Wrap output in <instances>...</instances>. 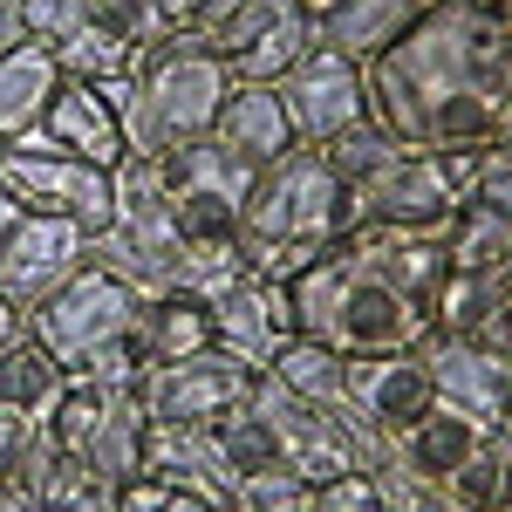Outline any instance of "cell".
<instances>
[{
	"mask_svg": "<svg viewBox=\"0 0 512 512\" xmlns=\"http://www.w3.org/2000/svg\"><path fill=\"white\" fill-rule=\"evenodd\" d=\"M369 117L403 151L499 144L512 117V21L492 7L437 0L431 14L362 62Z\"/></svg>",
	"mask_w": 512,
	"mask_h": 512,
	"instance_id": "6da1fadb",
	"label": "cell"
},
{
	"mask_svg": "<svg viewBox=\"0 0 512 512\" xmlns=\"http://www.w3.org/2000/svg\"><path fill=\"white\" fill-rule=\"evenodd\" d=\"M96 89L117 110L130 158H164L192 137H212V123H219V110H226V96L239 82L198 35H164L123 76L96 82Z\"/></svg>",
	"mask_w": 512,
	"mask_h": 512,
	"instance_id": "7a4b0ae2",
	"label": "cell"
},
{
	"mask_svg": "<svg viewBox=\"0 0 512 512\" xmlns=\"http://www.w3.org/2000/svg\"><path fill=\"white\" fill-rule=\"evenodd\" d=\"M287 287H294L301 335H315L342 355H403V349H424V335H431V315L410 294H396L349 246H328L315 267L301 280H287Z\"/></svg>",
	"mask_w": 512,
	"mask_h": 512,
	"instance_id": "3957f363",
	"label": "cell"
},
{
	"mask_svg": "<svg viewBox=\"0 0 512 512\" xmlns=\"http://www.w3.org/2000/svg\"><path fill=\"white\" fill-rule=\"evenodd\" d=\"M362 219H369L362 212V192L328 171V158H321L315 144H301V151H287L280 164H267L253 198L239 205V246H246V267L260 253H280V246H315V253H328Z\"/></svg>",
	"mask_w": 512,
	"mask_h": 512,
	"instance_id": "277c9868",
	"label": "cell"
},
{
	"mask_svg": "<svg viewBox=\"0 0 512 512\" xmlns=\"http://www.w3.org/2000/svg\"><path fill=\"white\" fill-rule=\"evenodd\" d=\"M246 403H253V417L274 431L287 465L308 478V485H328V478H349V472H383V458H390V444L369 431V424H355L349 410H321L308 396L280 390L267 369L253 376Z\"/></svg>",
	"mask_w": 512,
	"mask_h": 512,
	"instance_id": "5b68a950",
	"label": "cell"
},
{
	"mask_svg": "<svg viewBox=\"0 0 512 512\" xmlns=\"http://www.w3.org/2000/svg\"><path fill=\"white\" fill-rule=\"evenodd\" d=\"M137 321H144V294H137L130 280H117L110 267H96V260H89L69 287H55L35 315H28V335H35L41 349L76 376L89 355L110 349V342H123Z\"/></svg>",
	"mask_w": 512,
	"mask_h": 512,
	"instance_id": "8992f818",
	"label": "cell"
},
{
	"mask_svg": "<svg viewBox=\"0 0 512 512\" xmlns=\"http://www.w3.org/2000/svg\"><path fill=\"white\" fill-rule=\"evenodd\" d=\"M0 185L14 192L21 212H55V219H76L82 233H103L117 219V171L89 158H69L41 137H14L0 151Z\"/></svg>",
	"mask_w": 512,
	"mask_h": 512,
	"instance_id": "52a82bcc",
	"label": "cell"
},
{
	"mask_svg": "<svg viewBox=\"0 0 512 512\" xmlns=\"http://www.w3.org/2000/svg\"><path fill=\"white\" fill-rule=\"evenodd\" d=\"M478 158H485V144L403 151L383 178L362 185V212H369L376 226H417V233H424V226H444V219L465 205V192H472Z\"/></svg>",
	"mask_w": 512,
	"mask_h": 512,
	"instance_id": "ba28073f",
	"label": "cell"
},
{
	"mask_svg": "<svg viewBox=\"0 0 512 512\" xmlns=\"http://www.w3.org/2000/svg\"><path fill=\"white\" fill-rule=\"evenodd\" d=\"M89 267V233L76 219H55V212H21L7 239H0V301H14L21 315H35L55 287Z\"/></svg>",
	"mask_w": 512,
	"mask_h": 512,
	"instance_id": "9c48e42d",
	"label": "cell"
},
{
	"mask_svg": "<svg viewBox=\"0 0 512 512\" xmlns=\"http://www.w3.org/2000/svg\"><path fill=\"white\" fill-rule=\"evenodd\" d=\"M253 376H260V369H246L239 355H226L219 342H212V349L185 355V362H158V369H144L137 403H144L151 424H212L219 410L246 403Z\"/></svg>",
	"mask_w": 512,
	"mask_h": 512,
	"instance_id": "30bf717a",
	"label": "cell"
},
{
	"mask_svg": "<svg viewBox=\"0 0 512 512\" xmlns=\"http://www.w3.org/2000/svg\"><path fill=\"white\" fill-rule=\"evenodd\" d=\"M424 369H431L437 403L465 410L478 424H506L512 410V349L499 342H472V335H424Z\"/></svg>",
	"mask_w": 512,
	"mask_h": 512,
	"instance_id": "8fae6325",
	"label": "cell"
},
{
	"mask_svg": "<svg viewBox=\"0 0 512 512\" xmlns=\"http://www.w3.org/2000/svg\"><path fill=\"white\" fill-rule=\"evenodd\" d=\"M280 103H287L301 144H328L335 130H349L355 117H369L362 62L335 55V48H308V55L287 69V82H280Z\"/></svg>",
	"mask_w": 512,
	"mask_h": 512,
	"instance_id": "7c38bea8",
	"label": "cell"
},
{
	"mask_svg": "<svg viewBox=\"0 0 512 512\" xmlns=\"http://www.w3.org/2000/svg\"><path fill=\"white\" fill-rule=\"evenodd\" d=\"M212 308V342L226 355H239L246 369H267L294 335H301V315H294V287H280V280H260L246 274L239 287H226L219 301H205Z\"/></svg>",
	"mask_w": 512,
	"mask_h": 512,
	"instance_id": "4fadbf2b",
	"label": "cell"
},
{
	"mask_svg": "<svg viewBox=\"0 0 512 512\" xmlns=\"http://www.w3.org/2000/svg\"><path fill=\"white\" fill-rule=\"evenodd\" d=\"M355 424H369V431L390 444L396 431H410L424 410L437 403L431 390V369H424V355L403 349V355H349V390H342Z\"/></svg>",
	"mask_w": 512,
	"mask_h": 512,
	"instance_id": "5bb4252c",
	"label": "cell"
},
{
	"mask_svg": "<svg viewBox=\"0 0 512 512\" xmlns=\"http://www.w3.org/2000/svg\"><path fill=\"white\" fill-rule=\"evenodd\" d=\"M315 28V48H335L349 62H369L383 55L390 41H403L437 0H294Z\"/></svg>",
	"mask_w": 512,
	"mask_h": 512,
	"instance_id": "9a60e30c",
	"label": "cell"
},
{
	"mask_svg": "<svg viewBox=\"0 0 512 512\" xmlns=\"http://www.w3.org/2000/svg\"><path fill=\"white\" fill-rule=\"evenodd\" d=\"M35 137L55 144V151H69V158L103 164V171H117V164L130 158V137H123L117 110L103 103L96 82H82V76H62V89H55V103H48V117H41Z\"/></svg>",
	"mask_w": 512,
	"mask_h": 512,
	"instance_id": "2e32d148",
	"label": "cell"
},
{
	"mask_svg": "<svg viewBox=\"0 0 512 512\" xmlns=\"http://www.w3.org/2000/svg\"><path fill=\"white\" fill-rule=\"evenodd\" d=\"M485 437H492V424H478V417L451 410V403H431V410H424L410 431L390 437L383 472H403V478H424V485H444V478L458 472V465L472 458Z\"/></svg>",
	"mask_w": 512,
	"mask_h": 512,
	"instance_id": "e0dca14e",
	"label": "cell"
},
{
	"mask_svg": "<svg viewBox=\"0 0 512 512\" xmlns=\"http://www.w3.org/2000/svg\"><path fill=\"white\" fill-rule=\"evenodd\" d=\"M164 185L178 198H212V205H246L253 185H260V164L239 158L233 144H219V137H192V144H178V151H164Z\"/></svg>",
	"mask_w": 512,
	"mask_h": 512,
	"instance_id": "ac0fdd59",
	"label": "cell"
},
{
	"mask_svg": "<svg viewBox=\"0 0 512 512\" xmlns=\"http://www.w3.org/2000/svg\"><path fill=\"white\" fill-rule=\"evenodd\" d=\"M82 472H89V485H103V492H117V485L151 472V417H144L137 390H117L103 403V424H96L89 451H82Z\"/></svg>",
	"mask_w": 512,
	"mask_h": 512,
	"instance_id": "d6986e66",
	"label": "cell"
},
{
	"mask_svg": "<svg viewBox=\"0 0 512 512\" xmlns=\"http://www.w3.org/2000/svg\"><path fill=\"white\" fill-rule=\"evenodd\" d=\"M212 137H219V144H233L239 158H253L260 171L280 164L287 151H301V137H294V117H287L280 89H253V82H239L233 96H226V110H219V123H212Z\"/></svg>",
	"mask_w": 512,
	"mask_h": 512,
	"instance_id": "ffe728a7",
	"label": "cell"
},
{
	"mask_svg": "<svg viewBox=\"0 0 512 512\" xmlns=\"http://www.w3.org/2000/svg\"><path fill=\"white\" fill-rule=\"evenodd\" d=\"M506 328H512V274H458L451 267L431 308V335H472V342L506 349Z\"/></svg>",
	"mask_w": 512,
	"mask_h": 512,
	"instance_id": "44dd1931",
	"label": "cell"
},
{
	"mask_svg": "<svg viewBox=\"0 0 512 512\" xmlns=\"http://www.w3.org/2000/svg\"><path fill=\"white\" fill-rule=\"evenodd\" d=\"M55 89H62V69H55V55L41 41H21L14 55H0V144L35 137Z\"/></svg>",
	"mask_w": 512,
	"mask_h": 512,
	"instance_id": "7402d4cb",
	"label": "cell"
},
{
	"mask_svg": "<svg viewBox=\"0 0 512 512\" xmlns=\"http://www.w3.org/2000/svg\"><path fill=\"white\" fill-rule=\"evenodd\" d=\"M82 485H89V472L35 424V437L21 444V458L0 472V499H14V506H28V512H48V506H62L69 492H82Z\"/></svg>",
	"mask_w": 512,
	"mask_h": 512,
	"instance_id": "603a6c76",
	"label": "cell"
},
{
	"mask_svg": "<svg viewBox=\"0 0 512 512\" xmlns=\"http://www.w3.org/2000/svg\"><path fill=\"white\" fill-rule=\"evenodd\" d=\"M308 48H315V28H308V14H301L294 0H280L274 21H267V28H260L253 41H246L233 62H226V69H233V82H253V89H280V82H287V69H294V62H301Z\"/></svg>",
	"mask_w": 512,
	"mask_h": 512,
	"instance_id": "cb8c5ba5",
	"label": "cell"
},
{
	"mask_svg": "<svg viewBox=\"0 0 512 512\" xmlns=\"http://www.w3.org/2000/svg\"><path fill=\"white\" fill-rule=\"evenodd\" d=\"M267 376H274L280 390L321 403V410H349V403H342V390H349V355L315 342V335H294V342L267 362Z\"/></svg>",
	"mask_w": 512,
	"mask_h": 512,
	"instance_id": "d4e9b609",
	"label": "cell"
},
{
	"mask_svg": "<svg viewBox=\"0 0 512 512\" xmlns=\"http://www.w3.org/2000/svg\"><path fill=\"white\" fill-rule=\"evenodd\" d=\"M69 390V369L55 362V355L41 349L35 335L28 342H14V349H0V403L7 410H21V417H48L55 410V396Z\"/></svg>",
	"mask_w": 512,
	"mask_h": 512,
	"instance_id": "484cf974",
	"label": "cell"
},
{
	"mask_svg": "<svg viewBox=\"0 0 512 512\" xmlns=\"http://www.w3.org/2000/svg\"><path fill=\"white\" fill-rule=\"evenodd\" d=\"M137 328H144L151 369L212 349V308H205L198 294H158V301H144V321H137Z\"/></svg>",
	"mask_w": 512,
	"mask_h": 512,
	"instance_id": "4316f807",
	"label": "cell"
},
{
	"mask_svg": "<svg viewBox=\"0 0 512 512\" xmlns=\"http://www.w3.org/2000/svg\"><path fill=\"white\" fill-rule=\"evenodd\" d=\"M444 492L465 512H512V437L492 431L458 472L444 478Z\"/></svg>",
	"mask_w": 512,
	"mask_h": 512,
	"instance_id": "83f0119b",
	"label": "cell"
},
{
	"mask_svg": "<svg viewBox=\"0 0 512 512\" xmlns=\"http://www.w3.org/2000/svg\"><path fill=\"white\" fill-rule=\"evenodd\" d=\"M321 158H328V171L342 178V185H369V178H383L396 158H403V144L390 137V123H376V117H355L349 130H335L328 144H315Z\"/></svg>",
	"mask_w": 512,
	"mask_h": 512,
	"instance_id": "f1b7e54d",
	"label": "cell"
},
{
	"mask_svg": "<svg viewBox=\"0 0 512 512\" xmlns=\"http://www.w3.org/2000/svg\"><path fill=\"white\" fill-rule=\"evenodd\" d=\"M103 403H110L103 390H89V383H76V376H69V390L55 396V410L41 417V431H48V437H55V444H62V451L82 465L89 437H96V424H103Z\"/></svg>",
	"mask_w": 512,
	"mask_h": 512,
	"instance_id": "f546056e",
	"label": "cell"
},
{
	"mask_svg": "<svg viewBox=\"0 0 512 512\" xmlns=\"http://www.w3.org/2000/svg\"><path fill=\"white\" fill-rule=\"evenodd\" d=\"M465 205H472V212H492V219H512V144H506V137H499V144H485Z\"/></svg>",
	"mask_w": 512,
	"mask_h": 512,
	"instance_id": "4dcf8cb0",
	"label": "cell"
},
{
	"mask_svg": "<svg viewBox=\"0 0 512 512\" xmlns=\"http://www.w3.org/2000/svg\"><path fill=\"white\" fill-rule=\"evenodd\" d=\"M376 492L390 512H465L444 485H424V478H403V472H376Z\"/></svg>",
	"mask_w": 512,
	"mask_h": 512,
	"instance_id": "1f68e13d",
	"label": "cell"
},
{
	"mask_svg": "<svg viewBox=\"0 0 512 512\" xmlns=\"http://www.w3.org/2000/svg\"><path fill=\"white\" fill-rule=\"evenodd\" d=\"M308 512H383L376 472H349V478H328V485H315Z\"/></svg>",
	"mask_w": 512,
	"mask_h": 512,
	"instance_id": "d6a6232c",
	"label": "cell"
},
{
	"mask_svg": "<svg viewBox=\"0 0 512 512\" xmlns=\"http://www.w3.org/2000/svg\"><path fill=\"white\" fill-rule=\"evenodd\" d=\"M28 437H35V417H21V410H7V403H0V472L21 458V444H28Z\"/></svg>",
	"mask_w": 512,
	"mask_h": 512,
	"instance_id": "836d02e7",
	"label": "cell"
},
{
	"mask_svg": "<svg viewBox=\"0 0 512 512\" xmlns=\"http://www.w3.org/2000/svg\"><path fill=\"white\" fill-rule=\"evenodd\" d=\"M205 7H219V0H158V21H164V35H185Z\"/></svg>",
	"mask_w": 512,
	"mask_h": 512,
	"instance_id": "e575fe53",
	"label": "cell"
},
{
	"mask_svg": "<svg viewBox=\"0 0 512 512\" xmlns=\"http://www.w3.org/2000/svg\"><path fill=\"white\" fill-rule=\"evenodd\" d=\"M48 512H117V499H110L103 485H82V492H69L62 506H48Z\"/></svg>",
	"mask_w": 512,
	"mask_h": 512,
	"instance_id": "d590c367",
	"label": "cell"
},
{
	"mask_svg": "<svg viewBox=\"0 0 512 512\" xmlns=\"http://www.w3.org/2000/svg\"><path fill=\"white\" fill-rule=\"evenodd\" d=\"M28 41V21H21V7L14 0H0V55H14Z\"/></svg>",
	"mask_w": 512,
	"mask_h": 512,
	"instance_id": "8d00e7d4",
	"label": "cell"
},
{
	"mask_svg": "<svg viewBox=\"0 0 512 512\" xmlns=\"http://www.w3.org/2000/svg\"><path fill=\"white\" fill-rule=\"evenodd\" d=\"M158 512H233V506H219V499H205V492H185V485H178Z\"/></svg>",
	"mask_w": 512,
	"mask_h": 512,
	"instance_id": "74e56055",
	"label": "cell"
},
{
	"mask_svg": "<svg viewBox=\"0 0 512 512\" xmlns=\"http://www.w3.org/2000/svg\"><path fill=\"white\" fill-rule=\"evenodd\" d=\"M14 342H28V315L14 301H0V349H14Z\"/></svg>",
	"mask_w": 512,
	"mask_h": 512,
	"instance_id": "f35d334b",
	"label": "cell"
},
{
	"mask_svg": "<svg viewBox=\"0 0 512 512\" xmlns=\"http://www.w3.org/2000/svg\"><path fill=\"white\" fill-rule=\"evenodd\" d=\"M14 219H21V205H14V192H7V185H0V239H7V226H14Z\"/></svg>",
	"mask_w": 512,
	"mask_h": 512,
	"instance_id": "ab89813d",
	"label": "cell"
},
{
	"mask_svg": "<svg viewBox=\"0 0 512 512\" xmlns=\"http://www.w3.org/2000/svg\"><path fill=\"white\" fill-rule=\"evenodd\" d=\"M506 274H512V219H506Z\"/></svg>",
	"mask_w": 512,
	"mask_h": 512,
	"instance_id": "60d3db41",
	"label": "cell"
},
{
	"mask_svg": "<svg viewBox=\"0 0 512 512\" xmlns=\"http://www.w3.org/2000/svg\"><path fill=\"white\" fill-rule=\"evenodd\" d=\"M0 512H28V506H14V499H0Z\"/></svg>",
	"mask_w": 512,
	"mask_h": 512,
	"instance_id": "b9f144b4",
	"label": "cell"
},
{
	"mask_svg": "<svg viewBox=\"0 0 512 512\" xmlns=\"http://www.w3.org/2000/svg\"><path fill=\"white\" fill-rule=\"evenodd\" d=\"M499 137H506V144H512V117H506V130H499Z\"/></svg>",
	"mask_w": 512,
	"mask_h": 512,
	"instance_id": "7bdbcfd3",
	"label": "cell"
},
{
	"mask_svg": "<svg viewBox=\"0 0 512 512\" xmlns=\"http://www.w3.org/2000/svg\"><path fill=\"white\" fill-rule=\"evenodd\" d=\"M499 431H506V437H512V410H506V424H499Z\"/></svg>",
	"mask_w": 512,
	"mask_h": 512,
	"instance_id": "ee69618b",
	"label": "cell"
},
{
	"mask_svg": "<svg viewBox=\"0 0 512 512\" xmlns=\"http://www.w3.org/2000/svg\"><path fill=\"white\" fill-rule=\"evenodd\" d=\"M506 349H512V328H506Z\"/></svg>",
	"mask_w": 512,
	"mask_h": 512,
	"instance_id": "f6af8a7d",
	"label": "cell"
},
{
	"mask_svg": "<svg viewBox=\"0 0 512 512\" xmlns=\"http://www.w3.org/2000/svg\"><path fill=\"white\" fill-rule=\"evenodd\" d=\"M0 151H7V144H0Z\"/></svg>",
	"mask_w": 512,
	"mask_h": 512,
	"instance_id": "bcb514c9",
	"label": "cell"
},
{
	"mask_svg": "<svg viewBox=\"0 0 512 512\" xmlns=\"http://www.w3.org/2000/svg\"><path fill=\"white\" fill-rule=\"evenodd\" d=\"M151 7H158V0H151Z\"/></svg>",
	"mask_w": 512,
	"mask_h": 512,
	"instance_id": "7dc6e473",
	"label": "cell"
},
{
	"mask_svg": "<svg viewBox=\"0 0 512 512\" xmlns=\"http://www.w3.org/2000/svg\"><path fill=\"white\" fill-rule=\"evenodd\" d=\"M14 7H21V0H14Z\"/></svg>",
	"mask_w": 512,
	"mask_h": 512,
	"instance_id": "c3c4849f",
	"label": "cell"
}]
</instances>
